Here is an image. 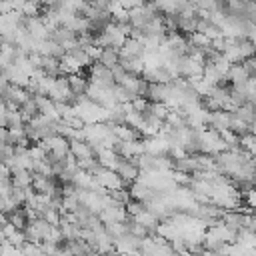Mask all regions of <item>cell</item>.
Returning <instances> with one entry per match:
<instances>
[{
  "instance_id": "cell-1",
  "label": "cell",
  "mask_w": 256,
  "mask_h": 256,
  "mask_svg": "<svg viewBox=\"0 0 256 256\" xmlns=\"http://www.w3.org/2000/svg\"><path fill=\"white\" fill-rule=\"evenodd\" d=\"M116 174L124 180V184L126 182H136L138 180V176H140V170H138V166L132 162V160H124V158H120L118 160V166H116Z\"/></svg>"
},
{
  "instance_id": "cell-2",
  "label": "cell",
  "mask_w": 256,
  "mask_h": 256,
  "mask_svg": "<svg viewBox=\"0 0 256 256\" xmlns=\"http://www.w3.org/2000/svg\"><path fill=\"white\" fill-rule=\"evenodd\" d=\"M102 66H106V68H114V66H118V62H120V50L118 48H114V46H110V48H104L102 50V56H100V60H98Z\"/></svg>"
},
{
  "instance_id": "cell-3",
  "label": "cell",
  "mask_w": 256,
  "mask_h": 256,
  "mask_svg": "<svg viewBox=\"0 0 256 256\" xmlns=\"http://www.w3.org/2000/svg\"><path fill=\"white\" fill-rule=\"evenodd\" d=\"M112 134L118 138V142H132L138 136V132L134 128L126 126V124H114L112 126Z\"/></svg>"
},
{
  "instance_id": "cell-4",
  "label": "cell",
  "mask_w": 256,
  "mask_h": 256,
  "mask_svg": "<svg viewBox=\"0 0 256 256\" xmlns=\"http://www.w3.org/2000/svg\"><path fill=\"white\" fill-rule=\"evenodd\" d=\"M22 16L24 18H36L40 16L42 8H40V2H34V0H24V6H22Z\"/></svg>"
},
{
  "instance_id": "cell-5",
  "label": "cell",
  "mask_w": 256,
  "mask_h": 256,
  "mask_svg": "<svg viewBox=\"0 0 256 256\" xmlns=\"http://www.w3.org/2000/svg\"><path fill=\"white\" fill-rule=\"evenodd\" d=\"M8 12H12L10 0H0V14H8Z\"/></svg>"
},
{
  "instance_id": "cell-6",
  "label": "cell",
  "mask_w": 256,
  "mask_h": 256,
  "mask_svg": "<svg viewBox=\"0 0 256 256\" xmlns=\"http://www.w3.org/2000/svg\"><path fill=\"white\" fill-rule=\"evenodd\" d=\"M4 222H8V218H6V214L0 210V224H4Z\"/></svg>"
}]
</instances>
